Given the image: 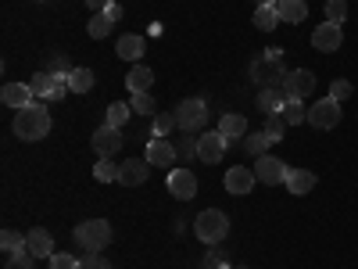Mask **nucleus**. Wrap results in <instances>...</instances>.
Segmentation results:
<instances>
[{
	"label": "nucleus",
	"instance_id": "f257e3e1",
	"mask_svg": "<svg viewBox=\"0 0 358 269\" xmlns=\"http://www.w3.org/2000/svg\"><path fill=\"white\" fill-rule=\"evenodd\" d=\"M50 133V111L43 108V104H25V108H18L15 111V137H22V140H43Z\"/></svg>",
	"mask_w": 358,
	"mask_h": 269
},
{
	"label": "nucleus",
	"instance_id": "f03ea898",
	"mask_svg": "<svg viewBox=\"0 0 358 269\" xmlns=\"http://www.w3.org/2000/svg\"><path fill=\"white\" fill-rule=\"evenodd\" d=\"M194 233H197L201 244H219L229 233V216L219 212V208H204V212L194 219Z\"/></svg>",
	"mask_w": 358,
	"mask_h": 269
},
{
	"label": "nucleus",
	"instance_id": "7ed1b4c3",
	"mask_svg": "<svg viewBox=\"0 0 358 269\" xmlns=\"http://www.w3.org/2000/svg\"><path fill=\"white\" fill-rule=\"evenodd\" d=\"M111 241V223L108 219H86L76 226V244L83 251H101Z\"/></svg>",
	"mask_w": 358,
	"mask_h": 269
},
{
	"label": "nucleus",
	"instance_id": "20e7f679",
	"mask_svg": "<svg viewBox=\"0 0 358 269\" xmlns=\"http://www.w3.org/2000/svg\"><path fill=\"white\" fill-rule=\"evenodd\" d=\"M251 79L258 86H283L287 79V69H283V57H273V54H262L251 62Z\"/></svg>",
	"mask_w": 358,
	"mask_h": 269
},
{
	"label": "nucleus",
	"instance_id": "39448f33",
	"mask_svg": "<svg viewBox=\"0 0 358 269\" xmlns=\"http://www.w3.org/2000/svg\"><path fill=\"white\" fill-rule=\"evenodd\" d=\"M172 115H176L179 130H183V133H194V130H204V123H208V104H204L201 97H187V101L176 104Z\"/></svg>",
	"mask_w": 358,
	"mask_h": 269
},
{
	"label": "nucleus",
	"instance_id": "423d86ee",
	"mask_svg": "<svg viewBox=\"0 0 358 269\" xmlns=\"http://www.w3.org/2000/svg\"><path fill=\"white\" fill-rule=\"evenodd\" d=\"M337 123H341V101L322 97V101H315V104L308 108V126H315V130H334Z\"/></svg>",
	"mask_w": 358,
	"mask_h": 269
},
{
	"label": "nucleus",
	"instance_id": "0eeeda50",
	"mask_svg": "<svg viewBox=\"0 0 358 269\" xmlns=\"http://www.w3.org/2000/svg\"><path fill=\"white\" fill-rule=\"evenodd\" d=\"M312 90H315V76H312L308 69H294V72H287V79H283V94H287V101H308Z\"/></svg>",
	"mask_w": 358,
	"mask_h": 269
},
{
	"label": "nucleus",
	"instance_id": "6e6552de",
	"mask_svg": "<svg viewBox=\"0 0 358 269\" xmlns=\"http://www.w3.org/2000/svg\"><path fill=\"white\" fill-rule=\"evenodd\" d=\"M287 165L276 158V155H262V158H255V176H258V184H265V187H276V184H287Z\"/></svg>",
	"mask_w": 358,
	"mask_h": 269
},
{
	"label": "nucleus",
	"instance_id": "1a4fd4ad",
	"mask_svg": "<svg viewBox=\"0 0 358 269\" xmlns=\"http://www.w3.org/2000/svg\"><path fill=\"white\" fill-rule=\"evenodd\" d=\"M226 147H229V140H226L219 130H215V133H201V137H197V158L208 162V165H215V162H222Z\"/></svg>",
	"mask_w": 358,
	"mask_h": 269
},
{
	"label": "nucleus",
	"instance_id": "9d476101",
	"mask_svg": "<svg viewBox=\"0 0 358 269\" xmlns=\"http://www.w3.org/2000/svg\"><path fill=\"white\" fill-rule=\"evenodd\" d=\"M341 43H344L341 25H334V22H322V25H315V29H312V47H315V50H322V54H334V50H341Z\"/></svg>",
	"mask_w": 358,
	"mask_h": 269
},
{
	"label": "nucleus",
	"instance_id": "9b49d317",
	"mask_svg": "<svg viewBox=\"0 0 358 269\" xmlns=\"http://www.w3.org/2000/svg\"><path fill=\"white\" fill-rule=\"evenodd\" d=\"M255 184H258V176H255V169H248V165H233V169L226 172V191H229L233 198L251 194Z\"/></svg>",
	"mask_w": 358,
	"mask_h": 269
},
{
	"label": "nucleus",
	"instance_id": "f8f14e48",
	"mask_svg": "<svg viewBox=\"0 0 358 269\" xmlns=\"http://www.w3.org/2000/svg\"><path fill=\"white\" fill-rule=\"evenodd\" d=\"M169 194L179 198V201L197 198V176H194L190 169H172V172H169Z\"/></svg>",
	"mask_w": 358,
	"mask_h": 269
},
{
	"label": "nucleus",
	"instance_id": "ddd939ff",
	"mask_svg": "<svg viewBox=\"0 0 358 269\" xmlns=\"http://www.w3.org/2000/svg\"><path fill=\"white\" fill-rule=\"evenodd\" d=\"M147 176H151V162L147 158H129L118 165V184L122 187H140V184H147Z\"/></svg>",
	"mask_w": 358,
	"mask_h": 269
},
{
	"label": "nucleus",
	"instance_id": "4468645a",
	"mask_svg": "<svg viewBox=\"0 0 358 269\" xmlns=\"http://www.w3.org/2000/svg\"><path fill=\"white\" fill-rule=\"evenodd\" d=\"M151 165H176V144L169 137H151V144H147V155H143Z\"/></svg>",
	"mask_w": 358,
	"mask_h": 269
},
{
	"label": "nucleus",
	"instance_id": "2eb2a0df",
	"mask_svg": "<svg viewBox=\"0 0 358 269\" xmlns=\"http://www.w3.org/2000/svg\"><path fill=\"white\" fill-rule=\"evenodd\" d=\"M122 130H115V126H101L97 133H94V151L101 155V158H111L118 147H122Z\"/></svg>",
	"mask_w": 358,
	"mask_h": 269
},
{
	"label": "nucleus",
	"instance_id": "dca6fc26",
	"mask_svg": "<svg viewBox=\"0 0 358 269\" xmlns=\"http://www.w3.org/2000/svg\"><path fill=\"white\" fill-rule=\"evenodd\" d=\"M255 104H258V111H265V115H283V108H287V94H283V86H262Z\"/></svg>",
	"mask_w": 358,
	"mask_h": 269
},
{
	"label": "nucleus",
	"instance_id": "f3484780",
	"mask_svg": "<svg viewBox=\"0 0 358 269\" xmlns=\"http://www.w3.org/2000/svg\"><path fill=\"white\" fill-rule=\"evenodd\" d=\"M25 248L33 251L36 258H50V255H54V237H50V230H43V226L29 230V233H25Z\"/></svg>",
	"mask_w": 358,
	"mask_h": 269
},
{
	"label": "nucleus",
	"instance_id": "a211bd4d",
	"mask_svg": "<svg viewBox=\"0 0 358 269\" xmlns=\"http://www.w3.org/2000/svg\"><path fill=\"white\" fill-rule=\"evenodd\" d=\"M0 101L18 111V108H25V104H33V90H29V83H4V90H0Z\"/></svg>",
	"mask_w": 358,
	"mask_h": 269
},
{
	"label": "nucleus",
	"instance_id": "6ab92c4d",
	"mask_svg": "<svg viewBox=\"0 0 358 269\" xmlns=\"http://www.w3.org/2000/svg\"><path fill=\"white\" fill-rule=\"evenodd\" d=\"M315 184H319V176L308 172V169H290V172H287V191L297 194V198H301V194H312Z\"/></svg>",
	"mask_w": 358,
	"mask_h": 269
},
{
	"label": "nucleus",
	"instance_id": "aec40b11",
	"mask_svg": "<svg viewBox=\"0 0 358 269\" xmlns=\"http://www.w3.org/2000/svg\"><path fill=\"white\" fill-rule=\"evenodd\" d=\"M276 11H280V22L297 25V22H305V18H308V0H280Z\"/></svg>",
	"mask_w": 358,
	"mask_h": 269
},
{
	"label": "nucleus",
	"instance_id": "412c9836",
	"mask_svg": "<svg viewBox=\"0 0 358 269\" xmlns=\"http://www.w3.org/2000/svg\"><path fill=\"white\" fill-rule=\"evenodd\" d=\"M126 86H129V94H147V90L155 86V72L147 65H133L129 76H126Z\"/></svg>",
	"mask_w": 358,
	"mask_h": 269
},
{
	"label": "nucleus",
	"instance_id": "4be33fe9",
	"mask_svg": "<svg viewBox=\"0 0 358 269\" xmlns=\"http://www.w3.org/2000/svg\"><path fill=\"white\" fill-rule=\"evenodd\" d=\"M219 133H222L226 140H236V137H248V118H244V115H236V111L222 115V118H219Z\"/></svg>",
	"mask_w": 358,
	"mask_h": 269
},
{
	"label": "nucleus",
	"instance_id": "5701e85b",
	"mask_svg": "<svg viewBox=\"0 0 358 269\" xmlns=\"http://www.w3.org/2000/svg\"><path fill=\"white\" fill-rule=\"evenodd\" d=\"M140 54H143V36L136 33H126V36H118V57H126V62H140Z\"/></svg>",
	"mask_w": 358,
	"mask_h": 269
},
{
	"label": "nucleus",
	"instance_id": "b1692460",
	"mask_svg": "<svg viewBox=\"0 0 358 269\" xmlns=\"http://www.w3.org/2000/svg\"><path fill=\"white\" fill-rule=\"evenodd\" d=\"M29 90H33V97L36 101H50V94H54V76L43 69V72H36L33 79H29Z\"/></svg>",
	"mask_w": 358,
	"mask_h": 269
},
{
	"label": "nucleus",
	"instance_id": "393cba45",
	"mask_svg": "<svg viewBox=\"0 0 358 269\" xmlns=\"http://www.w3.org/2000/svg\"><path fill=\"white\" fill-rule=\"evenodd\" d=\"M255 25L262 29V33H273V29L280 25V11H276V4H258V11H255Z\"/></svg>",
	"mask_w": 358,
	"mask_h": 269
},
{
	"label": "nucleus",
	"instance_id": "a878e982",
	"mask_svg": "<svg viewBox=\"0 0 358 269\" xmlns=\"http://www.w3.org/2000/svg\"><path fill=\"white\" fill-rule=\"evenodd\" d=\"M69 86H72V94H90L94 90V69H72L69 72Z\"/></svg>",
	"mask_w": 358,
	"mask_h": 269
},
{
	"label": "nucleus",
	"instance_id": "bb28decb",
	"mask_svg": "<svg viewBox=\"0 0 358 269\" xmlns=\"http://www.w3.org/2000/svg\"><path fill=\"white\" fill-rule=\"evenodd\" d=\"M129 115H133V108H129V104H122V101H115V104H108V115H104V126H115V130H122V126L129 123Z\"/></svg>",
	"mask_w": 358,
	"mask_h": 269
},
{
	"label": "nucleus",
	"instance_id": "cd10ccee",
	"mask_svg": "<svg viewBox=\"0 0 358 269\" xmlns=\"http://www.w3.org/2000/svg\"><path fill=\"white\" fill-rule=\"evenodd\" d=\"M111 29H115V22L104 11H94V18H90V25H86V33H90V40H104Z\"/></svg>",
	"mask_w": 358,
	"mask_h": 269
},
{
	"label": "nucleus",
	"instance_id": "c85d7f7f",
	"mask_svg": "<svg viewBox=\"0 0 358 269\" xmlns=\"http://www.w3.org/2000/svg\"><path fill=\"white\" fill-rule=\"evenodd\" d=\"M268 133L262 130V133H251V137H244V151L251 155V158H262V155H268Z\"/></svg>",
	"mask_w": 358,
	"mask_h": 269
},
{
	"label": "nucleus",
	"instance_id": "c756f323",
	"mask_svg": "<svg viewBox=\"0 0 358 269\" xmlns=\"http://www.w3.org/2000/svg\"><path fill=\"white\" fill-rule=\"evenodd\" d=\"M283 118H287V126H301V123H308V108H305V101H287Z\"/></svg>",
	"mask_w": 358,
	"mask_h": 269
},
{
	"label": "nucleus",
	"instance_id": "7c9ffc66",
	"mask_svg": "<svg viewBox=\"0 0 358 269\" xmlns=\"http://www.w3.org/2000/svg\"><path fill=\"white\" fill-rule=\"evenodd\" d=\"M94 179H97V184H118V165L111 158H101L94 165Z\"/></svg>",
	"mask_w": 358,
	"mask_h": 269
},
{
	"label": "nucleus",
	"instance_id": "2f4dec72",
	"mask_svg": "<svg viewBox=\"0 0 358 269\" xmlns=\"http://www.w3.org/2000/svg\"><path fill=\"white\" fill-rule=\"evenodd\" d=\"M47 72H50V76H69V72H72L65 50H50V54H47Z\"/></svg>",
	"mask_w": 358,
	"mask_h": 269
},
{
	"label": "nucleus",
	"instance_id": "473e14b6",
	"mask_svg": "<svg viewBox=\"0 0 358 269\" xmlns=\"http://www.w3.org/2000/svg\"><path fill=\"white\" fill-rule=\"evenodd\" d=\"M4 269H36V255L29 251V248H22V251H15V255H8V262H4Z\"/></svg>",
	"mask_w": 358,
	"mask_h": 269
},
{
	"label": "nucleus",
	"instance_id": "72a5a7b5",
	"mask_svg": "<svg viewBox=\"0 0 358 269\" xmlns=\"http://www.w3.org/2000/svg\"><path fill=\"white\" fill-rule=\"evenodd\" d=\"M129 108H133L136 115H155V111H158V104H155V97H151V90H147V94H133Z\"/></svg>",
	"mask_w": 358,
	"mask_h": 269
},
{
	"label": "nucleus",
	"instance_id": "f704fd0d",
	"mask_svg": "<svg viewBox=\"0 0 358 269\" xmlns=\"http://www.w3.org/2000/svg\"><path fill=\"white\" fill-rule=\"evenodd\" d=\"M326 22H348V0H326Z\"/></svg>",
	"mask_w": 358,
	"mask_h": 269
},
{
	"label": "nucleus",
	"instance_id": "c9c22d12",
	"mask_svg": "<svg viewBox=\"0 0 358 269\" xmlns=\"http://www.w3.org/2000/svg\"><path fill=\"white\" fill-rule=\"evenodd\" d=\"M0 248H4L8 255H15V251L25 248V237H22L18 230H4V233H0Z\"/></svg>",
	"mask_w": 358,
	"mask_h": 269
},
{
	"label": "nucleus",
	"instance_id": "e433bc0d",
	"mask_svg": "<svg viewBox=\"0 0 358 269\" xmlns=\"http://www.w3.org/2000/svg\"><path fill=\"white\" fill-rule=\"evenodd\" d=\"M265 133H268V140H283V133H287V118L283 115H268V123H265Z\"/></svg>",
	"mask_w": 358,
	"mask_h": 269
},
{
	"label": "nucleus",
	"instance_id": "4c0bfd02",
	"mask_svg": "<svg viewBox=\"0 0 358 269\" xmlns=\"http://www.w3.org/2000/svg\"><path fill=\"white\" fill-rule=\"evenodd\" d=\"M172 130H179V123H176V115H169V111L155 115V137H169Z\"/></svg>",
	"mask_w": 358,
	"mask_h": 269
},
{
	"label": "nucleus",
	"instance_id": "58836bf2",
	"mask_svg": "<svg viewBox=\"0 0 358 269\" xmlns=\"http://www.w3.org/2000/svg\"><path fill=\"white\" fill-rule=\"evenodd\" d=\"M47 262H50V269H79V258L69 255V251H54Z\"/></svg>",
	"mask_w": 358,
	"mask_h": 269
},
{
	"label": "nucleus",
	"instance_id": "ea45409f",
	"mask_svg": "<svg viewBox=\"0 0 358 269\" xmlns=\"http://www.w3.org/2000/svg\"><path fill=\"white\" fill-rule=\"evenodd\" d=\"M351 94H355V86H351L348 79H334V86H330V97H334V101H348Z\"/></svg>",
	"mask_w": 358,
	"mask_h": 269
},
{
	"label": "nucleus",
	"instance_id": "a19ab883",
	"mask_svg": "<svg viewBox=\"0 0 358 269\" xmlns=\"http://www.w3.org/2000/svg\"><path fill=\"white\" fill-rule=\"evenodd\" d=\"M79 269H111V265H108L97 251H86V255L79 258Z\"/></svg>",
	"mask_w": 358,
	"mask_h": 269
},
{
	"label": "nucleus",
	"instance_id": "79ce46f5",
	"mask_svg": "<svg viewBox=\"0 0 358 269\" xmlns=\"http://www.w3.org/2000/svg\"><path fill=\"white\" fill-rule=\"evenodd\" d=\"M65 94H72V86H69V76H54V94H50V101H62Z\"/></svg>",
	"mask_w": 358,
	"mask_h": 269
},
{
	"label": "nucleus",
	"instance_id": "37998d69",
	"mask_svg": "<svg viewBox=\"0 0 358 269\" xmlns=\"http://www.w3.org/2000/svg\"><path fill=\"white\" fill-rule=\"evenodd\" d=\"M176 155H183V158L197 155V140H194V133H190V137H183V140H179V147H176Z\"/></svg>",
	"mask_w": 358,
	"mask_h": 269
},
{
	"label": "nucleus",
	"instance_id": "c03bdc74",
	"mask_svg": "<svg viewBox=\"0 0 358 269\" xmlns=\"http://www.w3.org/2000/svg\"><path fill=\"white\" fill-rule=\"evenodd\" d=\"M104 15H108L111 22H122V8H118V4H115V0H111V4L104 8Z\"/></svg>",
	"mask_w": 358,
	"mask_h": 269
},
{
	"label": "nucleus",
	"instance_id": "a18cd8bd",
	"mask_svg": "<svg viewBox=\"0 0 358 269\" xmlns=\"http://www.w3.org/2000/svg\"><path fill=\"white\" fill-rule=\"evenodd\" d=\"M204 269H229V265H226V262H219V255H208Z\"/></svg>",
	"mask_w": 358,
	"mask_h": 269
},
{
	"label": "nucleus",
	"instance_id": "49530a36",
	"mask_svg": "<svg viewBox=\"0 0 358 269\" xmlns=\"http://www.w3.org/2000/svg\"><path fill=\"white\" fill-rule=\"evenodd\" d=\"M111 4V0H86V8H94V11H104Z\"/></svg>",
	"mask_w": 358,
	"mask_h": 269
},
{
	"label": "nucleus",
	"instance_id": "de8ad7c7",
	"mask_svg": "<svg viewBox=\"0 0 358 269\" xmlns=\"http://www.w3.org/2000/svg\"><path fill=\"white\" fill-rule=\"evenodd\" d=\"M255 4H280V0H255Z\"/></svg>",
	"mask_w": 358,
	"mask_h": 269
}]
</instances>
